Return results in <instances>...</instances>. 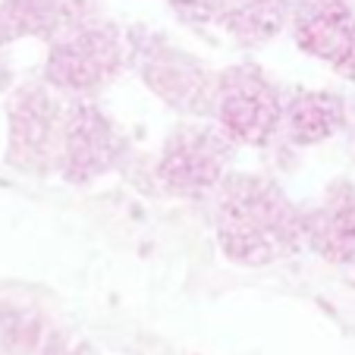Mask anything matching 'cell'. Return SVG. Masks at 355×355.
<instances>
[{"label": "cell", "mask_w": 355, "mask_h": 355, "mask_svg": "<svg viewBox=\"0 0 355 355\" xmlns=\"http://www.w3.org/2000/svg\"><path fill=\"white\" fill-rule=\"evenodd\" d=\"M214 230L239 264H270L305 242V214L264 176H223L214 189Z\"/></svg>", "instance_id": "1"}, {"label": "cell", "mask_w": 355, "mask_h": 355, "mask_svg": "<svg viewBox=\"0 0 355 355\" xmlns=\"http://www.w3.org/2000/svg\"><path fill=\"white\" fill-rule=\"evenodd\" d=\"M126 60L123 35L98 19H69L54 35L47 57V82L67 94H92L107 85Z\"/></svg>", "instance_id": "2"}, {"label": "cell", "mask_w": 355, "mask_h": 355, "mask_svg": "<svg viewBox=\"0 0 355 355\" xmlns=\"http://www.w3.org/2000/svg\"><path fill=\"white\" fill-rule=\"evenodd\" d=\"M283 104L286 101L268 73L239 63L217 76L211 114L236 145H268L280 132Z\"/></svg>", "instance_id": "3"}, {"label": "cell", "mask_w": 355, "mask_h": 355, "mask_svg": "<svg viewBox=\"0 0 355 355\" xmlns=\"http://www.w3.org/2000/svg\"><path fill=\"white\" fill-rule=\"evenodd\" d=\"M233 145L236 141L220 126L208 123L180 126L164 145L157 176L173 195H208L227 176Z\"/></svg>", "instance_id": "4"}, {"label": "cell", "mask_w": 355, "mask_h": 355, "mask_svg": "<svg viewBox=\"0 0 355 355\" xmlns=\"http://www.w3.org/2000/svg\"><path fill=\"white\" fill-rule=\"evenodd\" d=\"M69 110V107H67ZM67 110L44 88H26L10 107V157L22 167H54L63 161Z\"/></svg>", "instance_id": "5"}, {"label": "cell", "mask_w": 355, "mask_h": 355, "mask_svg": "<svg viewBox=\"0 0 355 355\" xmlns=\"http://www.w3.org/2000/svg\"><path fill=\"white\" fill-rule=\"evenodd\" d=\"M289 19L305 54L355 79V10L349 0H295Z\"/></svg>", "instance_id": "6"}, {"label": "cell", "mask_w": 355, "mask_h": 355, "mask_svg": "<svg viewBox=\"0 0 355 355\" xmlns=\"http://www.w3.org/2000/svg\"><path fill=\"white\" fill-rule=\"evenodd\" d=\"M135 63H139V73L145 76V85L155 88L173 107L192 110V114L211 110L217 79H211L205 67L195 63L186 51L170 44H148L145 51H135Z\"/></svg>", "instance_id": "7"}, {"label": "cell", "mask_w": 355, "mask_h": 355, "mask_svg": "<svg viewBox=\"0 0 355 355\" xmlns=\"http://www.w3.org/2000/svg\"><path fill=\"white\" fill-rule=\"evenodd\" d=\"M120 157V135L88 101H73L67 110V135H63V173L69 180H92L107 173Z\"/></svg>", "instance_id": "8"}, {"label": "cell", "mask_w": 355, "mask_h": 355, "mask_svg": "<svg viewBox=\"0 0 355 355\" xmlns=\"http://www.w3.org/2000/svg\"><path fill=\"white\" fill-rule=\"evenodd\" d=\"M305 239L336 264L355 268V189L340 186L305 217Z\"/></svg>", "instance_id": "9"}, {"label": "cell", "mask_w": 355, "mask_h": 355, "mask_svg": "<svg viewBox=\"0 0 355 355\" xmlns=\"http://www.w3.org/2000/svg\"><path fill=\"white\" fill-rule=\"evenodd\" d=\"M346 101L330 92H295L283 104L280 132L293 145H318L346 126Z\"/></svg>", "instance_id": "10"}]
</instances>
